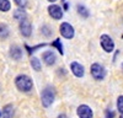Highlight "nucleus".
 <instances>
[{
    "label": "nucleus",
    "instance_id": "obj_30",
    "mask_svg": "<svg viewBox=\"0 0 123 118\" xmlns=\"http://www.w3.org/2000/svg\"><path fill=\"white\" fill-rule=\"evenodd\" d=\"M122 38H123V35H122Z\"/></svg>",
    "mask_w": 123,
    "mask_h": 118
},
{
    "label": "nucleus",
    "instance_id": "obj_18",
    "mask_svg": "<svg viewBox=\"0 0 123 118\" xmlns=\"http://www.w3.org/2000/svg\"><path fill=\"white\" fill-rule=\"evenodd\" d=\"M11 9V3L9 0H0V11L3 12H7Z\"/></svg>",
    "mask_w": 123,
    "mask_h": 118
},
{
    "label": "nucleus",
    "instance_id": "obj_19",
    "mask_svg": "<svg viewBox=\"0 0 123 118\" xmlns=\"http://www.w3.org/2000/svg\"><path fill=\"white\" fill-rule=\"evenodd\" d=\"M41 33H42L44 37H50L53 35V30L48 25H43L42 27H41Z\"/></svg>",
    "mask_w": 123,
    "mask_h": 118
},
{
    "label": "nucleus",
    "instance_id": "obj_12",
    "mask_svg": "<svg viewBox=\"0 0 123 118\" xmlns=\"http://www.w3.org/2000/svg\"><path fill=\"white\" fill-rule=\"evenodd\" d=\"M15 114V108L12 105H6L3 107V111H1V117L3 118H12Z\"/></svg>",
    "mask_w": 123,
    "mask_h": 118
},
{
    "label": "nucleus",
    "instance_id": "obj_10",
    "mask_svg": "<svg viewBox=\"0 0 123 118\" xmlns=\"http://www.w3.org/2000/svg\"><path fill=\"white\" fill-rule=\"evenodd\" d=\"M42 59H43V62H44L46 65L52 66L57 62V55H55V53L53 51H46V52L42 53Z\"/></svg>",
    "mask_w": 123,
    "mask_h": 118
},
{
    "label": "nucleus",
    "instance_id": "obj_14",
    "mask_svg": "<svg viewBox=\"0 0 123 118\" xmlns=\"http://www.w3.org/2000/svg\"><path fill=\"white\" fill-rule=\"evenodd\" d=\"M76 11L78 14L83 17V18H87L90 16V11H89V9L84 5H81V4H78L76 5Z\"/></svg>",
    "mask_w": 123,
    "mask_h": 118
},
{
    "label": "nucleus",
    "instance_id": "obj_23",
    "mask_svg": "<svg viewBox=\"0 0 123 118\" xmlns=\"http://www.w3.org/2000/svg\"><path fill=\"white\" fill-rule=\"evenodd\" d=\"M105 118H116L115 111H112V110H106V112H105Z\"/></svg>",
    "mask_w": 123,
    "mask_h": 118
},
{
    "label": "nucleus",
    "instance_id": "obj_9",
    "mask_svg": "<svg viewBox=\"0 0 123 118\" xmlns=\"http://www.w3.org/2000/svg\"><path fill=\"white\" fill-rule=\"evenodd\" d=\"M70 70L73 73V75L76 76V77H83L85 75V68L78 62H71L70 63Z\"/></svg>",
    "mask_w": 123,
    "mask_h": 118
},
{
    "label": "nucleus",
    "instance_id": "obj_4",
    "mask_svg": "<svg viewBox=\"0 0 123 118\" xmlns=\"http://www.w3.org/2000/svg\"><path fill=\"white\" fill-rule=\"evenodd\" d=\"M100 44L106 53H112L115 51V42L108 35H102L100 37Z\"/></svg>",
    "mask_w": 123,
    "mask_h": 118
},
{
    "label": "nucleus",
    "instance_id": "obj_13",
    "mask_svg": "<svg viewBox=\"0 0 123 118\" xmlns=\"http://www.w3.org/2000/svg\"><path fill=\"white\" fill-rule=\"evenodd\" d=\"M26 17H27V14H26V11H25V9H16L15 11H14V18L15 20H17L18 22H21V21H24V20H26Z\"/></svg>",
    "mask_w": 123,
    "mask_h": 118
},
{
    "label": "nucleus",
    "instance_id": "obj_7",
    "mask_svg": "<svg viewBox=\"0 0 123 118\" xmlns=\"http://www.w3.org/2000/svg\"><path fill=\"white\" fill-rule=\"evenodd\" d=\"M76 114L79 118H94V112L87 105H80L76 108Z\"/></svg>",
    "mask_w": 123,
    "mask_h": 118
},
{
    "label": "nucleus",
    "instance_id": "obj_25",
    "mask_svg": "<svg viewBox=\"0 0 123 118\" xmlns=\"http://www.w3.org/2000/svg\"><path fill=\"white\" fill-rule=\"evenodd\" d=\"M57 118H68V117H67V114H64V113H60Z\"/></svg>",
    "mask_w": 123,
    "mask_h": 118
},
{
    "label": "nucleus",
    "instance_id": "obj_17",
    "mask_svg": "<svg viewBox=\"0 0 123 118\" xmlns=\"http://www.w3.org/2000/svg\"><path fill=\"white\" fill-rule=\"evenodd\" d=\"M52 44V47H55V49L57 51L63 55L64 54V48H63V44H62V41H60V38H57V39H54V41L50 43Z\"/></svg>",
    "mask_w": 123,
    "mask_h": 118
},
{
    "label": "nucleus",
    "instance_id": "obj_26",
    "mask_svg": "<svg viewBox=\"0 0 123 118\" xmlns=\"http://www.w3.org/2000/svg\"><path fill=\"white\" fill-rule=\"evenodd\" d=\"M48 1H49V3H52V4H54V3L57 1V0H48Z\"/></svg>",
    "mask_w": 123,
    "mask_h": 118
},
{
    "label": "nucleus",
    "instance_id": "obj_24",
    "mask_svg": "<svg viewBox=\"0 0 123 118\" xmlns=\"http://www.w3.org/2000/svg\"><path fill=\"white\" fill-rule=\"evenodd\" d=\"M63 1V11H68L69 10V4L65 1V0H62Z\"/></svg>",
    "mask_w": 123,
    "mask_h": 118
},
{
    "label": "nucleus",
    "instance_id": "obj_20",
    "mask_svg": "<svg viewBox=\"0 0 123 118\" xmlns=\"http://www.w3.org/2000/svg\"><path fill=\"white\" fill-rule=\"evenodd\" d=\"M44 46H46V43H43V44H38V46H35V47H28L27 44H25V48H26V51L28 52V54L31 55L32 53H35L37 49H39L41 47H44Z\"/></svg>",
    "mask_w": 123,
    "mask_h": 118
},
{
    "label": "nucleus",
    "instance_id": "obj_8",
    "mask_svg": "<svg viewBox=\"0 0 123 118\" xmlns=\"http://www.w3.org/2000/svg\"><path fill=\"white\" fill-rule=\"evenodd\" d=\"M18 30H20V33H21L24 37H26V38L32 35V25H31V22L28 21L27 18L20 22Z\"/></svg>",
    "mask_w": 123,
    "mask_h": 118
},
{
    "label": "nucleus",
    "instance_id": "obj_3",
    "mask_svg": "<svg viewBox=\"0 0 123 118\" xmlns=\"http://www.w3.org/2000/svg\"><path fill=\"white\" fill-rule=\"evenodd\" d=\"M90 74H91V76L94 77L95 80H104L107 71H106L105 66L102 64L94 63V64H91V66H90Z\"/></svg>",
    "mask_w": 123,
    "mask_h": 118
},
{
    "label": "nucleus",
    "instance_id": "obj_6",
    "mask_svg": "<svg viewBox=\"0 0 123 118\" xmlns=\"http://www.w3.org/2000/svg\"><path fill=\"white\" fill-rule=\"evenodd\" d=\"M47 10H48V15L53 20H62V17H63V7L57 4H50Z\"/></svg>",
    "mask_w": 123,
    "mask_h": 118
},
{
    "label": "nucleus",
    "instance_id": "obj_28",
    "mask_svg": "<svg viewBox=\"0 0 123 118\" xmlns=\"http://www.w3.org/2000/svg\"><path fill=\"white\" fill-rule=\"evenodd\" d=\"M119 118H123V114H121V116H119Z\"/></svg>",
    "mask_w": 123,
    "mask_h": 118
},
{
    "label": "nucleus",
    "instance_id": "obj_16",
    "mask_svg": "<svg viewBox=\"0 0 123 118\" xmlns=\"http://www.w3.org/2000/svg\"><path fill=\"white\" fill-rule=\"evenodd\" d=\"M10 35V30L6 24H0V38L6 39Z\"/></svg>",
    "mask_w": 123,
    "mask_h": 118
},
{
    "label": "nucleus",
    "instance_id": "obj_1",
    "mask_svg": "<svg viewBox=\"0 0 123 118\" xmlns=\"http://www.w3.org/2000/svg\"><path fill=\"white\" fill-rule=\"evenodd\" d=\"M15 86L20 92H30L33 87V81L28 75L20 74L15 77Z\"/></svg>",
    "mask_w": 123,
    "mask_h": 118
},
{
    "label": "nucleus",
    "instance_id": "obj_27",
    "mask_svg": "<svg viewBox=\"0 0 123 118\" xmlns=\"http://www.w3.org/2000/svg\"><path fill=\"white\" fill-rule=\"evenodd\" d=\"M121 69H122V74H123V62L121 63Z\"/></svg>",
    "mask_w": 123,
    "mask_h": 118
},
{
    "label": "nucleus",
    "instance_id": "obj_2",
    "mask_svg": "<svg viewBox=\"0 0 123 118\" xmlns=\"http://www.w3.org/2000/svg\"><path fill=\"white\" fill-rule=\"evenodd\" d=\"M55 100V91L52 86H46L41 92V102L44 108H48Z\"/></svg>",
    "mask_w": 123,
    "mask_h": 118
},
{
    "label": "nucleus",
    "instance_id": "obj_5",
    "mask_svg": "<svg viewBox=\"0 0 123 118\" xmlns=\"http://www.w3.org/2000/svg\"><path fill=\"white\" fill-rule=\"evenodd\" d=\"M59 32H60L62 37H64L67 39H71L75 36V30L69 22H62L59 26Z\"/></svg>",
    "mask_w": 123,
    "mask_h": 118
},
{
    "label": "nucleus",
    "instance_id": "obj_15",
    "mask_svg": "<svg viewBox=\"0 0 123 118\" xmlns=\"http://www.w3.org/2000/svg\"><path fill=\"white\" fill-rule=\"evenodd\" d=\"M30 63H31V66H32L33 70H36V71H41V69H42V64H41L39 59H38L37 57H32V58H31Z\"/></svg>",
    "mask_w": 123,
    "mask_h": 118
},
{
    "label": "nucleus",
    "instance_id": "obj_11",
    "mask_svg": "<svg viewBox=\"0 0 123 118\" xmlns=\"http://www.w3.org/2000/svg\"><path fill=\"white\" fill-rule=\"evenodd\" d=\"M9 54H10V57H11L14 60H20V59L22 58V55H24V52H22L21 47H18V46L14 44V46L10 47Z\"/></svg>",
    "mask_w": 123,
    "mask_h": 118
},
{
    "label": "nucleus",
    "instance_id": "obj_21",
    "mask_svg": "<svg viewBox=\"0 0 123 118\" xmlns=\"http://www.w3.org/2000/svg\"><path fill=\"white\" fill-rule=\"evenodd\" d=\"M117 110L121 114H123V95L118 96L117 98Z\"/></svg>",
    "mask_w": 123,
    "mask_h": 118
},
{
    "label": "nucleus",
    "instance_id": "obj_29",
    "mask_svg": "<svg viewBox=\"0 0 123 118\" xmlns=\"http://www.w3.org/2000/svg\"><path fill=\"white\" fill-rule=\"evenodd\" d=\"M0 117H1V111H0Z\"/></svg>",
    "mask_w": 123,
    "mask_h": 118
},
{
    "label": "nucleus",
    "instance_id": "obj_22",
    "mask_svg": "<svg viewBox=\"0 0 123 118\" xmlns=\"http://www.w3.org/2000/svg\"><path fill=\"white\" fill-rule=\"evenodd\" d=\"M14 3L20 7V9H25L27 6V0H14Z\"/></svg>",
    "mask_w": 123,
    "mask_h": 118
}]
</instances>
